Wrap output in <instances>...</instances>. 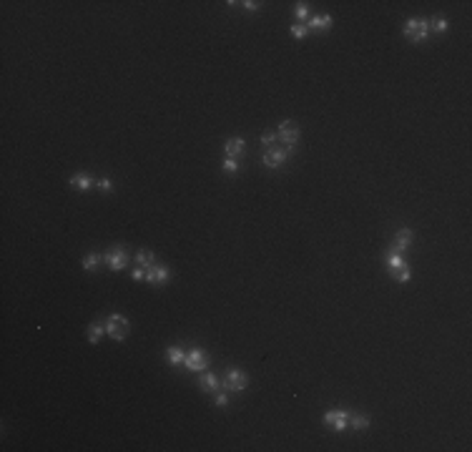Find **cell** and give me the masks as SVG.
<instances>
[{"instance_id":"1","label":"cell","mask_w":472,"mask_h":452,"mask_svg":"<svg viewBox=\"0 0 472 452\" xmlns=\"http://www.w3.org/2000/svg\"><path fill=\"white\" fill-rule=\"evenodd\" d=\"M430 35V23L424 18H409L405 23V38L412 43H422Z\"/></svg>"},{"instance_id":"2","label":"cell","mask_w":472,"mask_h":452,"mask_svg":"<svg viewBox=\"0 0 472 452\" xmlns=\"http://www.w3.org/2000/svg\"><path fill=\"white\" fill-rule=\"evenodd\" d=\"M106 334L116 342H123L128 337V319L123 314H111L106 319Z\"/></svg>"},{"instance_id":"3","label":"cell","mask_w":472,"mask_h":452,"mask_svg":"<svg viewBox=\"0 0 472 452\" xmlns=\"http://www.w3.org/2000/svg\"><path fill=\"white\" fill-rule=\"evenodd\" d=\"M128 259H131V254H128L126 246H113V249H108V252L103 254V261H106L113 271L126 269V266H128Z\"/></svg>"},{"instance_id":"4","label":"cell","mask_w":472,"mask_h":452,"mask_svg":"<svg viewBox=\"0 0 472 452\" xmlns=\"http://www.w3.org/2000/svg\"><path fill=\"white\" fill-rule=\"evenodd\" d=\"M246 385H249V377L241 369H236V367L226 369V375H224V389H229V392H244Z\"/></svg>"},{"instance_id":"5","label":"cell","mask_w":472,"mask_h":452,"mask_svg":"<svg viewBox=\"0 0 472 452\" xmlns=\"http://www.w3.org/2000/svg\"><path fill=\"white\" fill-rule=\"evenodd\" d=\"M184 367L186 369H191V372H203L206 367H208V354L203 352V349H191L186 357H184Z\"/></svg>"},{"instance_id":"6","label":"cell","mask_w":472,"mask_h":452,"mask_svg":"<svg viewBox=\"0 0 472 452\" xmlns=\"http://www.w3.org/2000/svg\"><path fill=\"white\" fill-rule=\"evenodd\" d=\"M279 141L286 143V146H294V143L299 141V126H296L294 121H284V124L279 126Z\"/></svg>"},{"instance_id":"7","label":"cell","mask_w":472,"mask_h":452,"mask_svg":"<svg viewBox=\"0 0 472 452\" xmlns=\"http://www.w3.org/2000/svg\"><path fill=\"white\" fill-rule=\"evenodd\" d=\"M289 153H291V148H289V146H286V148H269V151L264 153V166H269V169L281 166V163L289 158Z\"/></svg>"},{"instance_id":"8","label":"cell","mask_w":472,"mask_h":452,"mask_svg":"<svg viewBox=\"0 0 472 452\" xmlns=\"http://www.w3.org/2000/svg\"><path fill=\"white\" fill-rule=\"evenodd\" d=\"M168 269L163 266V264H151V266H146V281H151V284H163V281H168Z\"/></svg>"},{"instance_id":"9","label":"cell","mask_w":472,"mask_h":452,"mask_svg":"<svg viewBox=\"0 0 472 452\" xmlns=\"http://www.w3.org/2000/svg\"><path fill=\"white\" fill-rule=\"evenodd\" d=\"M347 420H349V415H347V412H341V409H339V412H337V409H332V412H327V415H324V422H327V425H332L337 432L347 430Z\"/></svg>"},{"instance_id":"10","label":"cell","mask_w":472,"mask_h":452,"mask_svg":"<svg viewBox=\"0 0 472 452\" xmlns=\"http://www.w3.org/2000/svg\"><path fill=\"white\" fill-rule=\"evenodd\" d=\"M412 239H414L412 229H400L397 236H395V252H405V249H409Z\"/></svg>"},{"instance_id":"11","label":"cell","mask_w":472,"mask_h":452,"mask_svg":"<svg viewBox=\"0 0 472 452\" xmlns=\"http://www.w3.org/2000/svg\"><path fill=\"white\" fill-rule=\"evenodd\" d=\"M224 153L226 158H236L239 153H244V138H229L224 143Z\"/></svg>"},{"instance_id":"12","label":"cell","mask_w":472,"mask_h":452,"mask_svg":"<svg viewBox=\"0 0 472 452\" xmlns=\"http://www.w3.org/2000/svg\"><path fill=\"white\" fill-rule=\"evenodd\" d=\"M387 266H390V274L397 276L407 264H405V259L400 257V252H390V254H387Z\"/></svg>"},{"instance_id":"13","label":"cell","mask_w":472,"mask_h":452,"mask_svg":"<svg viewBox=\"0 0 472 452\" xmlns=\"http://www.w3.org/2000/svg\"><path fill=\"white\" fill-rule=\"evenodd\" d=\"M70 186L78 189V191H88V189L96 186V184H93V179H91L88 174H75V176H70Z\"/></svg>"},{"instance_id":"14","label":"cell","mask_w":472,"mask_h":452,"mask_svg":"<svg viewBox=\"0 0 472 452\" xmlns=\"http://www.w3.org/2000/svg\"><path fill=\"white\" fill-rule=\"evenodd\" d=\"M332 25V15H314L307 20V28H314V30H329Z\"/></svg>"},{"instance_id":"15","label":"cell","mask_w":472,"mask_h":452,"mask_svg":"<svg viewBox=\"0 0 472 452\" xmlns=\"http://www.w3.org/2000/svg\"><path fill=\"white\" fill-rule=\"evenodd\" d=\"M199 387H201L203 392H216V389H219V380H216V375L203 372L201 380H199Z\"/></svg>"},{"instance_id":"16","label":"cell","mask_w":472,"mask_h":452,"mask_svg":"<svg viewBox=\"0 0 472 452\" xmlns=\"http://www.w3.org/2000/svg\"><path fill=\"white\" fill-rule=\"evenodd\" d=\"M103 332H106V322H93L88 326V342H91V344H98Z\"/></svg>"},{"instance_id":"17","label":"cell","mask_w":472,"mask_h":452,"mask_svg":"<svg viewBox=\"0 0 472 452\" xmlns=\"http://www.w3.org/2000/svg\"><path fill=\"white\" fill-rule=\"evenodd\" d=\"M347 427H354V430H367V427H369V417H364V415H349Z\"/></svg>"},{"instance_id":"18","label":"cell","mask_w":472,"mask_h":452,"mask_svg":"<svg viewBox=\"0 0 472 452\" xmlns=\"http://www.w3.org/2000/svg\"><path fill=\"white\" fill-rule=\"evenodd\" d=\"M166 357H168V362H171V364H181L186 354H184L179 347H168V349H166Z\"/></svg>"},{"instance_id":"19","label":"cell","mask_w":472,"mask_h":452,"mask_svg":"<svg viewBox=\"0 0 472 452\" xmlns=\"http://www.w3.org/2000/svg\"><path fill=\"white\" fill-rule=\"evenodd\" d=\"M136 261H138L141 266H151V264H156V257H153V252L143 249V252H138V254H136Z\"/></svg>"},{"instance_id":"20","label":"cell","mask_w":472,"mask_h":452,"mask_svg":"<svg viewBox=\"0 0 472 452\" xmlns=\"http://www.w3.org/2000/svg\"><path fill=\"white\" fill-rule=\"evenodd\" d=\"M427 23H430V30H437V33H445V30H447V20H445V18H437V15H435V18H430Z\"/></svg>"},{"instance_id":"21","label":"cell","mask_w":472,"mask_h":452,"mask_svg":"<svg viewBox=\"0 0 472 452\" xmlns=\"http://www.w3.org/2000/svg\"><path fill=\"white\" fill-rule=\"evenodd\" d=\"M101 259H103V257H101V254H88V257L83 259V269H88V271H93V269H96V266L101 264Z\"/></svg>"},{"instance_id":"22","label":"cell","mask_w":472,"mask_h":452,"mask_svg":"<svg viewBox=\"0 0 472 452\" xmlns=\"http://www.w3.org/2000/svg\"><path fill=\"white\" fill-rule=\"evenodd\" d=\"M294 15H296L299 20H307V18H309V5H307V3H296V5H294Z\"/></svg>"},{"instance_id":"23","label":"cell","mask_w":472,"mask_h":452,"mask_svg":"<svg viewBox=\"0 0 472 452\" xmlns=\"http://www.w3.org/2000/svg\"><path fill=\"white\" fill-rule=\"evenodd\" d=\"M307 33H309V28H307L304 23H296V25H291V35H294V38H304Z\"/></svg>"},{"instance_id":"24","label":"cell","mask_w":472,"mask_h":452,"mask_svg":"<svg viewBox=\"0 0 472 452\" xmlns=\"http://www.w3.org/2000/svg\"><path fill=\"white\" fill-rule=\"evenodd\" d=\"M224 171H229V174H236V171H239V163H236V158H226V161H224Z\"/></svg>"},{"instance_id":"25","label":"cell","mask_w":472,"mask_h":452,"mask_svg":"<svg viewBox=\"0 0 472 452\" xmlns=\"http://www.w3.org/2000/svg\"><path fill=\"white\" fill-rule=\"evenodd\" d=\"M213 402H216V407H226V402H229V397L224 394V392H213Z\"/></svg>"},{"instance_id":"26","label":"cell","mask_w":472,"mask_h":452,"mask_svg":"<svg viewBox=\"0 0 472 452\" xmlns=\"http://www.w3.org/2000/svg\"><path fill=\"white\" fill-rule=\"evenodd\" d=\"M274 141H276V131H264V133H262V143L269 146V143H274Z\"/></svg>"},{"instance_id":"27","label":"cell","mask_w":472,"mask_h":452,"mask_svg":"<svg viewBox=\"0 0 472 452\" xmlns=\"http://www.w3.org/2000/svg\"><path fill=\"white\" fill-rule=\"evenodd\" d=\"M96 186H98L101 191H111V189H113V184H111L108 179H101V181H96Z\"/></svg>"},{"instance_id":"28","label":"cell","mask_w":472,"mask_h":452,"mask_svg":"<svg viewBox=\"0 0 472 452\" xmlns=\"http://www.w3.org/2000/svg\"><path fill=\"white\" fill-rule=\"evenodd\" d=\"M239 5H244L246 10H259V5H262V3H254V0H246V3H239Z\"/></svg>"},{"instance_id":"29","label":"cell","mask_w":472,"mask_h":452,"mask_svg":"<svg viewBox=\"0 0 472 452\" xmlns=\"http://www.w3.org/2000/svg\"><path fill=\"white\" fill-rule=\"evenodd\" d=\"M397 279H400V281H407V279H409V269H407V266L400 271V274H397Z\"/></svg>"}]
</instances>
